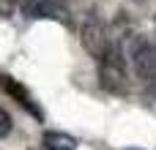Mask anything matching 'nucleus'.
Returning <instances> with one entry per match:
<instances>
[{
  "instance_id": "nucleus-7",
  "label": "nucleus",
  "mask_w": 156,
  "mask_h": 150,
  "mask_svg": "<svg viewBox=\"0 0 156 150\" xmlns=\"http://www.w3.org/2000/svg\"><path fill=\"white\" fill-rule=\"evenodd\" d=\"M8 134H11V115L0 107V139L8 137Z\"/></svg>"
},
{
  "instance_id": "nucleus-5",
  "label": "nucleus",
  "mask_w": 156,
  "mask_h": 150,
  "mask_svg": "<svg viewBox=\"0 0 156 150\" xmlns=\"http://www.w3.org/2000/svg\"><path fill=\"white\" fill-rule=\"evenodd\" d=\"M30 16H38V19H55V22H63V25H69V19H71L69 5H66L63 0H41V3L33 8Z\"/></svg>"
},
{
  "instance_id": "nucleus-6",
  "label": "nucleus",
  "mask_w": 156,
  "mask_h": 150,
  "mask_svg": "<svg viewBox=\"0 0 156 150\" xmlns=\"http://www.w3.org/2000/svg\"><path fill=\"white\" fill-rule=\"evenodd\" d=\"M44 148L47 150H77L74 137L63 131H44Z\"/></svg>"
},
{
  "instance_id": "nucleus-4",
  "label": "nucleus",
  "mask_w": 156,
  "mask_h": 150,
  "mask_svg": "<svg viewBox=\"0 0 156 150\" xmlns=\"http://www.w3.org/2000/svg\"><path fill=\"white\" fill-rule=\"evenodd\" d=\"M0 87H3L11 98H16V101H19V104L33 115V118H38V120H41V109H38V104L33 101V96H30V93H27L16 79H11V77H3V74H0Z\"/></svg>"
},
{
  "instance_id": "nucleus-8",
  "label": "nucleus",
  "mask_w": 156,
  "mask_h": 150,
  "mask_svg": "<svg viewBox=\"0 0 156 150\" xmlns=\"http://www.w3.org/2000/svg\"><path fill=\"white\" fill-rule=\"evenodd\" d=\"M129 150H140V148H129Z\"/></svg>"
},
{
  "instance_id": "nucleus-2",
  "label": "nucleus",
  "mask_w": 156,
  "mask_h": 150,
  "mask_svg": "<svg viewBox=\"0 0 156 150\" xmlns=\"http://www.w3.org/2000/svg\"><path fill=\"white\" fill-rule=\"evenodd\" d=\"M126 57L134 66L137 77L156 85V41L148 36H132L126 41Z\"/></svg>"
},
{
  "instance_id": "nucleus-1",
  "label": "nucleus",
  "mask_w": 156,
  "mask_h": 150,
  "mask_svg": "<svg viewBox=\"0 0 156 150\" xmlns=\"http://www.w3.org/2000/svg\"><path fill=\"white\" fill-rule=\"evenodd\" d=\"M99 85H101L107 93H115V96L129 93L126 60H123L121 46H115V44H112V49H110V52L99 60Z\"/></svg>"
},
{
  "instance_id": "nucleus-3",
  "label": "nucleus",
  "mask_w": 156,
  "mask_h": 150,
  "mask_svg": "<svg viewBox=\"0 0 156 150\" xmlns=\"http://www.w3.org/2000/svg\"><path fill=\"white\" fill-rule=\"evenodd\" d=\"M80 41H82L85 52H88L90 57H96V60H101V57H104V55L112 49L110 33H107L104 22H101L96 14H90V16L82 22V30H80Z\"/></svg>"
}]
</instances>
